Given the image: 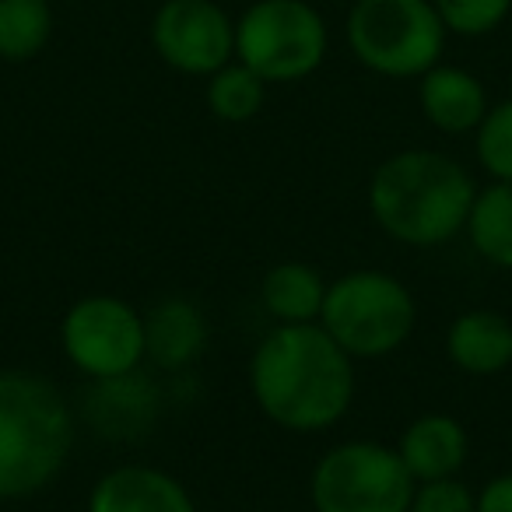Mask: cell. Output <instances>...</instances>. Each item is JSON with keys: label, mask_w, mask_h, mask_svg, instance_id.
Listing matches in <instances>:
<instances>
[{"label": "cell", "mask_w": 512, "mask_h": 512, "mask_svg": "<svg viewBox=\"0 0 512 512\" xmlns=\"http://www.w3.org/2000/svg\"><path fill=\"white\" fill-rule=\"evenodd\" d=\"M246 376L260 414L295 435L327 432L355 404V358L320 323H274Z\"/></svg>", "instance_id": "cell-1"}, {"label": "cell", "mask_w": 512, "mask_h": 512, "mask_svg": "<svg viewBox=\"0 0 512 512\" xmlns=\"http://www.w3.org/2000/svg\"><path fill=\"white\" fill-rule=\"evenodd\" d=\"M477 183L456 158L407 148L379 162L369 179V211L400 246L435 249L463 232Z\"/></svg>", "instance_id": "cell-2"}, {"label": "cell", "mask_w": 512, "mask_h": 512, "mask_svg": "<svg viewBox=\"0 0 512 512\" xmlns=\"http://www.w3.org/2000/svg\"><path fill=\"white\" fill-rule=\"evenodd\" d=\"M78 418L57 383L0 369V502L36 498L67 470Z\"/></svg>", "instance_id": "cell-3"}, {"label": "cell", "mask_w": 512, "mask_h": 512, "mask_svg": "<svg viewBox=\"0 0 512 512\" xmlns=\"http://www.w3.org/2000/svg\"><path fill=\"white\" fill-rule=\"evenodd\" d=\"M418 323L411 288L386 271H348L327 285L320 327L355 362H376L407 344Z\"/></svg>", "instance_id": "cell-4"}, {"label": "cell", "mask_w": 512, "mask_h": 512, "mask_svg": "<svg viewBox=\"0 0 512 512\" xmlns=\"http://www.w3.org/2000/svg\"><path fill=\"white\" fill-rule=\"evenodd\" d=\"M348 46L383 78H421L446 50V25L428 0H358L348 15Z\"/></svg>", "instance_id": "cell-5"}, {"label": "cell", "mask_w": 512, "mask_h": 512, "mask_svg": "<svg viewBox=\"0 0 512 512\" xmlns=\"http://www.w3.org/2000/svg\"><path fill=\"white\" fill-rule=\"evenodd\" d=\"M235 57L267 85H292L327 57V22L306 0H256L235 22Z\"/></svg>", "instance_id": "cell-6"}, {"label": "cell", "mask_w": 512, "mask_h": 512, "mask_svg": "<svg viewBox=\"0 0 512 512\" xmlns=\"http://www.w3.org/2000/svg\"><path fill=\"white\" fill-rule=\"evenodd\" d=\"M414 477L397 446L348 439L330 446L309 474L313 512H407Z\"/></svg>", "instance_id": "cell-7"}, {"label": "cell", "mask_w": 512, "mask_h": 512, "mask_svg": "<svg viewBox=\"0 0 512 512\" xmlns=\"http://www.w3.org/2000/svg\"><path fill=\"white\" fill-rule=\"evenodd\" d=\"M60 348L88 383L130 376L148 362L144 313L120 295H85L60 320Z\"/></svg>", "instance_id": "cell-8"}, {"label": "cell", "mask_w": 512, "mask_h": 512, "mask_svg": "<svg viewBox=\"0 0 512 512\" xmlns=\"http://www.w3.org/2000/svg\"><path fill=\"white\" fill-rule=\"evenodd\" d=\"M155 53L179 74L211 78L235 57V22L214 0H165L151 22Z\"/></svg>", "instance_id": "cell-9"}, {"label": "cell", "mask_w": 512, "mask_h": 512, "mask_svg": "<svg viewBox=\"0 0 512 512\" xmlns=\"http://www.w3.org/2000/svg\"><path fill=\"white\" fill-rule=\"evenodd\" d=\"M85 512H197V502L169 470L120 463L92 484Z\"/></svg>", "instance_id": "cell-10"}, {"label": "cell", "mask_w": 512, "mask_h": 512, "mask_svg": "<svg viewBox=\"0 0 512 512\" xmlns=\"http://www.w3.org/2000/svg\"><path fill=\"white\" fill-rule=\"evenodd\" d=\"M397 453L404 460L407 474L414 484L421 481H442V477H460L470 456V435L463 421L453 414H421L400 432Z\"/></svg>", "instance_id": "cell-11"}, {"label": "cell", "mask_w": 512, "mask_h": 512, "mask_svg": "<svg viewBox=\"0 0 512 512\" xmlns=\"http://www.w3.org/2000/svg\"><path fill=\"white\" fill-rule=\"evenodd\" d=\"M207 344V323L204 313L190 299H169L155 302L144 313V355L155 369L162 372H183L204 355Z\"/></svg>", "instance_id": "cell-12"}, {"label": "cell", "mask_w": 512, "mask_h": 512, "mask_svg": "<svg viewBox=\"0 0 512 512\" xmlns=\"http://www.w3.org/2000/svg\"><path fill=\"white\" fill-rule=\"evenodd\" d=\"M418 102L425 120L442 134H474L481 120L488 116V92L484 85L463 67L435 64L428 74H421Z\"/></svg>", "instance_id": "cell-13"}, {"label": "cell", "mask_w": 512, "mask_h": 512, "mask_svg": "<svg viewBox=\"0 0 512 512\" xmlns=\"http://www.w3.org/2000/svg\"><path fill=\"white\" fill-rule=\"evenodd\" d=\"M446 358L467 376H498L512 365V323L498 309H467L446 330Z\"/></svg>", "instance_id": "cell-14"}, {"label": "cell", "mask_w": 512, "mask_h": 512, "mask_svg": "<svg viewBox=\"0 0 512 512\" xmlns=\"http://www.w3.org/2000/svg\"><path fill=\"white\" fill-rule=\"evenodd\" d=\"M92 400L95 404L88 407V418L106 439H137L155 425L158 386L141 369L92 383Z\"/></svg>", "instance_id": "cell-15"}, {"label": "cell", "mask_w": 512, "mask_h": 512, "mask_svg": "<svg viewBox=\"0 0 512 512\" xmlns=\"http://www.w3.org/2000/svg\"><path fill=\"white\" fill-rule=\"evenodd\" d=\"M327 281L302 260L274 264L260 281V302L274 323H320Z\"/></svg>", "instance_id": "cell-16"}, {"label": "cell", "mask_w": 512, "mask_h": 512, "mask_svg": "<svg viewBox=\"0 0 512 512\" xmlns=\"http://www.w3.org/2000/svg\"><path fill=\"white\" fill-rule=\"evenodd\" d=\"M463 232L484 264L512 271V183L491 179L484 190H477Z\"/></svg>", "instance_id": "cell-17"}, {"label": "cell", "mask_w": 512, "mask_h": 512, "mask_svg": "<svg viewBox=\"0 0 512 512\" xmlns=\"http://www.w3.org/2000/svg\"><path fill=\"white\" fill-rule=\"evenodd\" d=\"M53 36L50 0H0V60L25 64L39 57Z\"/></svg>", "instance_id": "cell-18"}, {"label": "cell", "mask_w": 512, "mask_h": 512, "mask_svg": "<svg viewBox=\"0 0 512 512\" xmlns=\"http://www.w3.org/2000/svg\"><path fill=\"white\" fill-rule=\"evenodd\" d=\"M267 81L256 78L246 64H225L207 81V109L221 123H249L264 109Z\"/></svg>", "instance_id": "cell-19"}, {"label": "cell", "mask_w": 512, "mask_h": 512, "mask_svg": "<svg viewBox=\"0 0 512 512\" xmlns=\"http://www.w3.org/2000/svg\"><path fill=\"white\" fill-rule=\"evenodd\" d=\"M474 155L495 183H512V99L488 109L474 130Z\"/></svg>", "instance_id": "cell-20"}, {"label": "cell", "mask_w": 512, "mask_h": 512, "mask_svg": "<svg viewBox=\"0 0 512 512\" xmlns=\"http://www.w3.org/2000/svg\"><path fill=\"white\" fill-rule=\"evenodd\" d=\"M446 32L456 36H488L509 18L512 0H432Z\"/></svg>", "instance_id": "cell-21"}, {"label": "cell", "mask_w": 512, "mask_h": 512, "mask_svg": "<svg viewBox=\"0 0 512 512\" xmlns=\"http://www.w3.org/2000/svg\"><path fill=\"white\" fill-rule=\"evenodd\" d=\"M477 491L463 484L460 477H442V481L414 484V495L407 512H474Z\"/></svg>", "instance_id": "cell-22"}, {"label": "cell", "mask_w": 512, "mask_h": 512, "mask_svg": "<svg viewBox=\"0 0 512 512\" xmlns=\"http://www.w3.org/2000/svg\"><path fill=\"white\" fill-rule=\"evenodd\" d=\"M474 512H512V474H495L477 491Z\"/></svg>", "instance_id": "cell-23"}]
</instances>
